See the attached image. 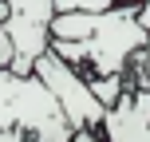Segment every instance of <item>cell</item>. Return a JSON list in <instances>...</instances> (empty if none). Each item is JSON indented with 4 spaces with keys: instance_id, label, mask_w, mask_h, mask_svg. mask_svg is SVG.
Wrapping results in <instances>:
<instances>
[{
    "instance_id": "1",
    "label": "cell",
    "mask_w": 150,
    "mask_h": 142,
    "mask_svg": "<svg viewBox=\"0 0 150 142\" xmlns=\"http://www.w3.org/2000/svg\"><path fill=\"white\" fill-rule=\"evenodd\" d=\"M47 36V52H55L83 79H127L134 55L146 47L138 12L119 4L107 12H55Z\"/></svg>"
},
{
    "instance_id": "2",
    "label": "cell",
    "mask_w": 150,
    "mask_h": 142,
    "mask_svg": "<svg viewBox=\"0 0 150 142\" xmlns=\"http://www.w3.org/2000/svg\"><path fill=\"white\" fill-rule=\"evenodd\" d=\"M75 130L36 75L0 71V142H71Z\"/></svg>"
},
{
    "instance_id": "3",
    "label": "cell",
    "mask_w": 150,
    "mask_h": 142,
    "mask_svg": "<svg viewBox=\"0 0 150 142\" xmlns=\"http://www.w3.org/2000/svg\"><path fill=\"white\" fill-rule=\"evenodd\" d=\"M32 75H36V79L47 87V95L59 103L63 119L71 122L75 134H79V130H91V134H95V130H99V122H103V111H107V107L91 95L87 79H83L75 67H67L55 52H44V55L36 59V67H32Z\"/></svg>"
},
{
    "instance_id": "4",
    "label": "cell",
    "mask_w": 150,
    "mask_h": 142,
    "mask_svg": "<svg viewBox=\"0 0 150 142\" xmlns=\"http://www.w3.org/2000/svg\"><path fill=\"white\" fill-rule=\"evenodd\" d=\"M8 16H4V32L12 40V67L16 75H32L36 59L52 47V16H55V0H4Z\"/></svg>"
},
{
    "instance_id": "5",
    "label": "cell",
    "mask_w": 150,
    "mask_h": 142,
    "mask_svg": "<svg viewBox=\"0 0 150 142\" xmlns=\"http://www.w3.org/2000/svg\"><path fill=\"white\" fill-rule=\"evenodd\" d=\"M95 134L103 142H150V87H127L119 103L103 111Z\"/></svg>"
},
{
    "instance_id": "6",
    "label": "cell",
    "mask_w": 150,
    "mask_h": 142,
    "mask_svg": "<svg viewBox=\"0 0 150 142\" xmlns=\"http://www.w3.org/2000/svg\"><path fill=\"white\" fill-rule=\"evenodd\" d=\"M138 20H142V32H146V47L134 55V63H130L127 87H150V0L138 8Z\"/></svg>"
},
{
    "instance_id": "7",
    "label": "cell",
    "mask_w": 150,
    "mask_h": 142,
    "mask_svg": "<svg viewBox=\"0 0 150 142\" xmlns=\"http://www.w3.org/2000/svg\"><path fill=\"white\" fill-rule=\"evenodd\" d=\"M87 87L103 107H115L122 99V91H127V79H87Z\"/></svg>"
},
{
    "instance_id": "8",
    "label": "cell",
    "mask_w": 150,
    "mask_h": 142,
    "mask_svg": "<svg viewBox=\"0 0 150 142\" xmlns=\"http://www.w3.org/2000/svg\"><path fill=\"white\" fill-rule=\"evenodd\" d=\"M119 0H55V12H107Z\"/></svg>"
},
{
    "instance_id": "9",
    "label": "cell",
    "mask_w": 150,
    "mask_h": 142,
    "mask_svg": "<svg viewBox=\"0 0 150 142\" xmlns=\"http://www.w3.org/2000/svg\"><path fill=\"white\" fill-rule=\"evenodd\" d=\"M4 67H12V40H8L4 24H0V71H4Z\"/></svg>"
},
{
    "instance_id": "10",
    "label": "cell",
    "mask_w": 150,
    "mask_h": 142,
    "mask_svg": "<svg viewBox=\"0 0 150 142\" xmlns=\"http://www.w3.org/2000/svg\"><path fill=\"white\" fill-rule=\"evenodd\" d=\"M71 142H103V138H99V134H91V130H79Z\"/></svg>"
},
{
    "instance_id": "11",
    "label": "cell",
    "mask_w": 150,
    "mask_h": 142,
    "mask_svg": "<svg viewBox=\"0 0 150 142\" xmlns=\"http://www.w3.org/2000/svg\"><path fill=\"white\" fill-rule=\"evenodd\" d=\"M142 4H146V0H119V8H134V12H138Z\"/></svg>"
}]
</instances>
